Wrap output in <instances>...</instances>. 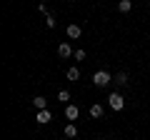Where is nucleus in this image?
<instances>
[{"label":"nucleus","instance_id":"obj_1","mask_svg":"<svg viewBox=\"0 0 150 140\" xmlns=\"http://www.w3.org/2000/svg\"><path fill=\"white\" fill-rule=\"evenodd\" d=\"M108 105H110L112 110H123L125 108V98L120 95V93H110V95H108Z\"/></svg>","mask_w":150,"mask_h":140},{"label":"nucleus","instance_id":"obj_2","mask_svg":"<svg viewBox=\"0 0 150 140\" xmlns=\"http://www.w3.org/2000/svg\"><path fill=\"white\" fill-rule=\"evenodd\" d=\"M110 80H112L110 73H105V70H98V73H93V83H95L98 88H105Z\"/></svg>","mask_w":150,"mask_h":140},{"label":"nucleus","instance_id":"obj_3","mask_svg":"<svg viewBox=\"0 0 150 140\" xmlns=\"http://www.w3.org/2000/svg\"><path fill=\"white\" fill-rule=\"evenodd\" d=\"M50 120H53L50 110H38V115H35V123H38V125H48Z\"/></svg>","mask_w":150,"mask_h":140},{"label":"nucleus","instance_id":"obj_4","mask_svg":"<svg viewBox=\"0 0 150 140\" xmlns=\"http://www.w3.org/2000/svg\"><path fill=\"white\" fill-rule=\"evenodd\" d=\"M78 115H80L78 105H65V118L68 120H78Z\"/></svg>","mask_w":150,"mask_h":140},{"label":"nucleus","instance_id":"obj_5","mask_svg":"<svg viewBox=\"0 0 150 140\" xmlns=\"http://www.w3.org/2000/svg\"><path fill=\"white\" fill-rule=\"evenodd\" d=\"M33 105H35V110H48V100H45L43 95H35V98H33Z\"/></svg>","mask_w":150,"mask_h":140},{"label":"nucleus","instance_id":"obj_6","mask_svg":"<svg viewBox=\"0 0 150 140\" xmlns=\"http://www.w3.org/2000/svg\"><path fill=\"white\" fill-rule=\"evenodd\" d=\"M80 35H83V28H80V25H68V38H75V40H78Z\"/></svg>","mask_w":150,"mask_h":140},{"label":"nucleus","instance_id":"obj_7","mask_svg":"<svg viewBox=\"0 0 150 140\" xmlns=\"http://www.w3.org/2000/svg\"><path fill=\"white\" fill-rule=\"evenodd\" d=\"M58 55H60V58H70V55H73L70 45H68V43H60V45H58Z\"/></svg>","mask_w":150,"mask_h":140},{"label":"nucleus","instance_id":"obj_8","mask_svg":"<svg viewBox=\"0 0 150 140\" xmlns=\"http://www.w3.org/2000/svg\"><path fill=\"white\" fill-rule=\"evenodd\" d=\"M130 8H133L130 0H120V3H118V10H120V13H130Z\"/></svg>","mask_w":150,"mask_h":140},{"label":"nucleus","instance_id":"obj_9","mask_svg":"<svg viewBox=\"0 0 150 140\" xmlns=\"http://www.w3.org/2000/svg\"><path fill=\"white\" fill-rule=\"evenodd\" d=\"M65 135H68V138H75V135H78V128H75V123H68V125H65Z\"/></svg>","mask_w":150,"mask_h":140},{"label":"nucleus","instance_id":"obj_10","mask_svg":"<svg viewBox=\"0 0 150 140\" xmlns=\"http://www.w3.org/2000/svg\"><path fill=\"white\" fill-rule=\"evenodd\" d=\"M90 115H93V118H100V115H103V105H98V103L90 105Z\"/></svg>","mask_w":150,"mask_h":140},{"label":"nucleus","instance_id":"obj_11","mask_svg":"<svg viewBox=\"0 0 150 140\" xmlns=\"http://www.w3.org/2000/svg\"><path fill=\"white\" fill-rule=\"evenodd\" d=\"M115 85H128V75L125 73H118L115 75Z\"/></svg>","mask_w":150,"mask_h":140},{"label":"nucleus","instance_id":"obj_12","mask_svg":"<svg viewBox=\"0 0 150 140\" xmlns=\"http://www.w3.org/2000/svg\"><path fill=\"white\" fill-rule=\"evenodd\" d=\"M78 78H80V70H78V68H70L68 70V80H78Z\"/></svg>","mask_w":150,"mask_h":140},{"label":"nucleus","instance_id":"obj_13","mask_svg":"<svg viewBox=\"0 0 150 140\" xmlns=\"http://www.w3.org/2000/svg\"><path fill=\"white\" fill-rule=\"evenodd\" d=\"M58 100H60V103H68V100H70V93H68V90H60V93H58Z\"/></svg>","mask_w":150,"mask_h":140},{"label":"nucleus","instance_id":"obj_14","mask_svg":"<svg viewBox=\"0 0 150 140\" xmlns=\"http://www.w3.org/2000/svg\"><path fill=\"white\" fill-rule=\"evenodd\" d=\"M45 25L53 30V28H55V18H53V15H48V18H45Z\"/></svg>","mask_w":150,"mask_h":140},{"label":"nucleus","instance_id":"obj_15","mask_svg":"<svg viewBox=\"0 0 150 140\" xmlns=\"http://www.w3.org/2000/svg\"><path fill=\"white\" fill-rule=\"evenodd\" d=\"M75 60H85V50H75Z\"/></svg>","mask_w":150,"mask_h":140}]
</instances>
